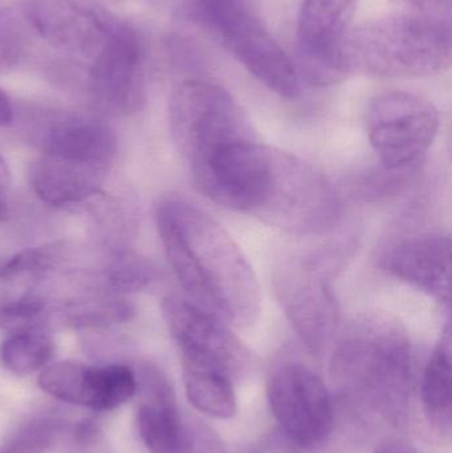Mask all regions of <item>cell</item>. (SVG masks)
<instances>
[{"mask_svg": "<svg viewBox=\"0 0 452 453\" xmlns=\"http://www.w3.org/2000/svg\"><path fill=\"white\" fill-rule=\"evenodd\" d=\"M373 453H418L409 441L402 439H387L382 441Z\"/></svg>", "mask_w": 452, "mask_h": 453, "instance_id": "obj_28", "label": "cell"}, {"mask_svg": "<svg viewBox=\"0 0 452 453\" xmlns=\"http://www.w3.org/2000/svg\"><path fill=\"white\" fill-rule=\"evenodd\" d=\"M64 324L73 329H100L125 324L132 319L129 303L111 296L69 301L60 311Z\"/></svg>", "mask_w": 452, "mask_h": 453, "instance_id": "obj_21", "label": "cell"}, {"mask_svg": "<svg viewBox=\"0 0 452 453\" xmlns=\"http://www.w3.org/2000/svg\"><path fill=\"white\" fill-rule=\"evenodd\" d=\"M162 311L180 354L217 362L233 377L249 365V351L228 329L227 322L190 298L169 296L162 303Z\"/></svg>", "mask_w": 452, "mask_h": 453, "instance_id": "obj_14", "label": "cell"}, {"mask_svg": "<svg viewBox=\"0 0 452 453\" xmlns=\"http://www.w3.org/2000/svg\"><path fill=\"white\" fill-rule=\"evenodd\" d=\"M450 21L395 13L348 29L339 50L342 76L361 72L387 77H425L451 63Z\"/></svg>", "mask_w": 452, "mask_h": 453, "instance_id": "obj_3", "label": "cell"}, {"mask_svg": "<svg viewBox=\"0 0 452 453\" xmlns=\"http://www.w3.org/2000/svg\"><path fill=\"white\" fill-rule=\"evenodd\" d=\"M24 16L50 47L92 61L121 26L95 0H28Z\"/></svg>", "mask_w": 452, "mask_h": 453, "instance_id": "obj_9", "label": "cell"}, {"mask_svg": "<svg viewBox=\"0 0 452 453\" xmlns=\"http://www.w3.org/2000/svg\"><path fill=\"white\" fill-rule=\"evenodd\" d=\"M172 453H227L218 436L202 425H183L180 443Z\"/></svg>", "mask_w": 452, "mask_h": 453, "instance_id": "obj_26", "label": "cell"}, {"mask_svg": "<svg viewBox=\"0 0 452 453\" xmlns=\"http://www.w3.org/2000/svg\"><path fill=\"white\" fill-rule=\"evenodd\" d=\"M15 121V111L8 96L0 89V127H11Z\"/></svg>", "mask_w": 452, "mask_h": 453, "instance_id": "obj_29", "label": "cell"}, {"mask_svg": "<svg viewBox=\"0 0 452 453\" xmlns=\"http://www.w3.org/2000/svg\"><path fill=\"white\" fill-rule=\"evenodd\" d=\"M105 2L111 3V4H119V3L124 2V0H105Z\"/></svg>", "mask_w": 452, "mask_h": 453, "instance_id": "obj_31", "label": "cell"}, {"mask_svg": "<svg viewBox=\"0 0 452 453\" xmlns=\"http://www.w3.org/2000/svg\"><path fill=\"white\" fill-rule=\"evenodd\" d=\"M53 338L40 327L16 330L0 346V361L12 374L42 372L55 357Z\"/></svg>", "mask_w": 452, "mask_h": 453, "instance_id": "obj_20", "label": "cell"}, {"mask_svg": "<svg viewBox=\"0 0 452 453\" xmlns=\"http://www.w3.org/2000/svg\"><path fill=\"white\" fill-rule=\"evenodd\" d=\"M366 129L385 169H403L434 142L440 113L421 96L400 90L382 93L369 104Z\"/></svg>", "mask_w": 452, "mask_h": 453, "instance_id": "obj_7", "label": "cell"}, {"mask_svg": "<svg viewBox=\"0 0 452 453\" xmlns=\"http://www.w3.org/2000/svg\"><path fill=\"white\" fill-rule=\"evenodd\" d=\"M135 375L141 394L137 414L141 438L150 453H172L183 431L174 393L165 375L151 365H143Z\"/></svg>", "mask_w": 452, "mask_h": 453, "instance_id": "obj_17", "label": "cell"}, {"mask_svg": "<svg viewBox=\"0 0 452 453\" xmlns=\"http://www.w3.org/2000/svg\"><path fill=\"white\" fill-rule=\"evenodd\" d=\"M341 255L312 253L284 261L275 273L279 303L300 340L320 354L333 341L340 324V308L332 277Z\"/></svg>", "mask_w": 452, "mask_h": 453, "instance_id": "obj_6", "label": "cell"}, {"mask_svg": "<svg viewBox=\"0 0 452 453\" xmlns=\"http://www.w3.org/2000/svg\"><path fill=\"white\" fill-rule=\"evenodd\" d=\"M60 431V422L53 418H36L19 428L0 453H45Z\"/></svg>", "mask_w": 452, "mask_h": 453, "instance_id": "obj_24", "label": "cell"}, {"mask_svg": "<svg viewBox=\"0 0 452 453\" xmlns=\"http://www.w3.org/2000/svg\"><path fill=\"white\" fill-rule=\"evenodd\" d=\"M44 311L45 300L34 290L5 296L0 300V326L13 332L37 327V319Z\"/></svg>", "mask_w": 452, "mask_h": 453, "instance_id": "obj_25", "label": "cell"}, {"mask_svg": "<svg viewBox=\"0 0 452 453\" xmlns=\"http://www.w3.org/2000/svg\"><path fill=\"white\" fill-rule=\"evenodd\" d=\"M357 0H303L297 19V42L310 82L331 85L344 79L339 50Z\"/></svg>", "mask_w": 452, "mask_h": 453, "instance_id": "obj_13", "label": "cell"}, {"mask_svg": "<svg viewBox=\"0 0 452 453\" xmlns=\"http://www.w3.org/2000/svg\"><path fill=\"white\" fill-rule=\"evenodd\" d=\"M146 52L137 29L121 23L89 72L93 103L109 116H127L141 108L145 97Z\"/></svg>", "mask_w": 452, "mask_h": 453, "instance_id": "obj_10", "label": "cell"}, {"mask_svg": "<svg viewBox=\"0 0 452 453\" xmlns=\"http://www.w3.org/2000/svg\"><path fill=\"white\" fill-rule=\"evenodd\" d=\"M153 266L137 253L117 252L101 271V282L114 293L138 292L150 284Z\"/></svg>", "mask_w": 452, "mask_h": 453, "instance_id": "obj_23", "label": "cell"}, {"mask_svg": "<svg viewBox=\"0 0 452 453\" xmlns=\"http://www.w3.org/2000/svg\"><path fill=\"white\" fill-rule=\"evenodd\" d=\"M8 185H10V169H8L7 162L0 154V193L4 194Z\"/></svg>", "mask_w": 452, "mask_h": 453, "instance_id": "obj_30", "label": "cell"}, {"mask_svg": "<svg viewBox=\"0 0 452 453\" xmlns=\"http://www.w3.org/2000/svg\"><path fill=\"white\" fill-rule=\"evenodd\" d=\"M157 226L172 272L188 298L236 327L254 324L262 309L259 282L235 240L193 204L169 201Z\"/></svg>", "mask_w": 452, "mask_h": 453, "instance_id": "obj_1", "label": "cell"}, {"mask_svg": "<svg viewBox=\"0 0 452 453\" xmlns=\"http://www.w3.org/2000/svg\"><path fill=\"white\" fill-rule=\"evenodd\" d=\"M182 356L183 382L190 403L214 419H230L236 414L233 375L217 362L191 354Z\"/></svg>", "mask_w": 452, "mask_h": 453, "instance_id": "obj_18", "label": "cell"}, {"mask_svg": "<svg viewBox=\"0 0 452 453\" xmlns=\"http://www.w3.org/2000/svg\"><path fill=\"white\" fill-rule=\"evenodd\" d=\"M169 121L174 142L190 167L231 143L257 137L235 98L201 80H188L172 90Z\"/></svg>", "mask_w": 452, "mask_h": 453, "instance_id": "obj_5", "label": "cell"}, {"mask_svg": "<svg viewBox=\"0 0 452 453\" xmlns=\"http://www.w3.org/2000/svg\"><path fill=\"white\" fill-rule=\"evenodd\" d=\"M402 13L450 20L451 0H392Z\"/></svg>", "mask_w": 452, "mask_h": 453, "instance_id": "obj_27", "label": "cell"}, {"mask_svg": "<svg viewBox=\"0 0 452 453\" xmlns=\"http://www.w3.org/2000/svg\"><path fill=\"white\" fill-rule=\"evenodd\" d=\"M267 394L276 422L295 446L312 449L331 435L334 423L331 394L310 367L297 362L280 365L268 380Z\"/></svg>", "mask_w": 452, "mask_h": 453, "instance_id": "obj_8", "label": "cell"}, {"mask_svg": "<svg viewBox=\"0 0 452 453\" xmlns=\"http://www.w3.org/2000/svg\"><path fill=\"white\" fill-rule=\"evenodd\" d=\"M450 326H446L422 380V402L430 423L450 428L452 377Z\"/></svg>", "mask_w": 452, "mask_h": 453, "instance_id": "obj_19", "label": "cell"}, {"mask_svg": "<svg viewBox=\"0 0 452 453\" xmlns=\"http://www.w3.org/2000/svg\"><path fill=\"white\" fill-rule=\"evenodd\" d=\"M413 353L405 330L381 316L358 319L340 341L331 372L353 395L398 423L408 411Z\"/></svg>", "mask_w": 452, "mask_h": 453, "instance_id": "obj_2", "label": "cell"}, {"mask_svg": "<svg viewBox=\"0 0 452 453\" xmlns=\"http://www.w3.org/2000/svg\"><path fill=\"white\" fill-rule=\"evenodd\" d=\"M109 166L42 156L28 169L34 193L53 207L85 203L100 194Z\"/></svg>", "mask_w": 452, "mask_h": 453, "instance_id": "obj_16", "label": "cell"}, {"mask_svg": "<svg viewBox=\"0 0 452 453\" xmlns=\"http://www.w3.org/2000/svg\"><path fill=\"white\" fill-rule=\"evenodd\" d=\"M65 256V248L60 244H47L21 250L0 265V281L12 284L23 282L26 289H34L36 281L61 265Z\"/></svg>", "mask_w": 452, "mask_h": 453, "instance_id": "obj_22", "label": "cell"}, {"mask_svg": "<svg viewBox=\"0 0 452 453\" xmlns=\"http://www.w3.org/2000/svg\"><path fill=\"white\" fill-rule=\"evenodd\" d=\"M395 279L450 305L451 242L442 234L411 237L395 245L385 258Z\"/></svg>", "mask_w": 452, "mask_h": 453, "instance_id": "obj_15", "label": "cell"}, {"mask_svg": "<svg viewBox=\"0 0 452 453\" xmlns=\"http://www.w3.org/2000/svg\"><path fill=\"white\" fill-rule=\"evenodd\" d=\"M42 391L65 403L96 412L111 411L137 394V375L125 365L88 366L63 361L48 365L39 375Z\"/></svg>", "mask_w": 452, "mask_h": 453, "instance_id": "obj_12", "label": "cell"}, {"mask_svg": "<svg viewBox=\"0 0 452 453\" xmlns=\"http://www.w3.org/2000/svg\"><path fill=\"white\" fill-rule=\"evenodd\" d=\"M26 140L42 156L111 166L117 137L108 122L74 111H37L24 121Z\"/></svg>", "mask_w": 452, "mask_h": 453, "instance_id": "obj_11", "label": "cell"}, {"mask_svg": "<svg viewBox=\"0 0 452 453\" xmlns=\"http://www.w3.org/2000/svg\"><path fill=\"white\" fill-rule=\"evenodd\" d=\"M190 20L210 29L226 50L271 92L284 98L299 95L296 66L243 0H199Z\"/></svg>", "mask_w": 452, "mask_h": 453, "instance_id": "obj_4", "label": "cell"}]
</instances>
